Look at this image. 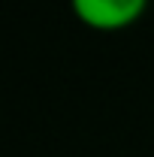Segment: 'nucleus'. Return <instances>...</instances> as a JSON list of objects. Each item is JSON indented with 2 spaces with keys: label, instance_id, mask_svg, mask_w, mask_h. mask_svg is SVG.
<instances>
[{
  "label": "nucleus",
  "instance_id": "obj_1",
  "mask_svg": "<svg viewBox=\"0 0 154 157\" xmlns=\"http://www.w3.org/2000/svg\"><path fill=\"white\" fill-rule=\"evenodd\" d=\"M73 15L91 30H124L142 18L148 0H70Z\"/></svg>",
  "mask_w": 154,
  "mask_h": 157
}]
</instances>
